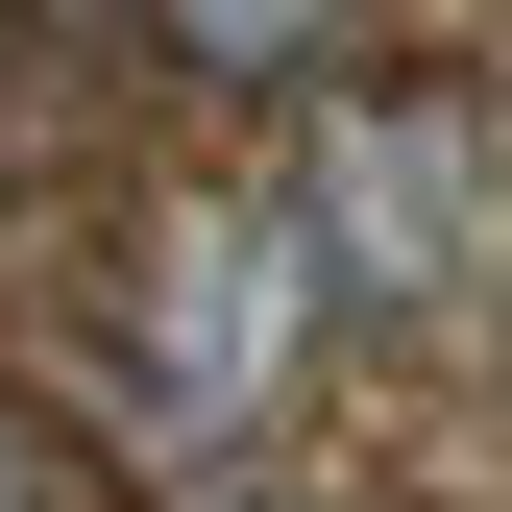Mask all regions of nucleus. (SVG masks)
<instances>
[{
  "label": "nucleus",
  "mask_w": 512,
  "mask_h": 512,
  "mask_svg": "<svg viewBox=\"0 0 512 512\" xmlns=\"http://www.w3.org/2000/svg\"><path fill=\"white\" fill-rule=\"evenodd\" d=\"M147 391H171V439H269L293 415V342H317V220H269V196H171V244H147Z\"/></svg>",
  "instance_id": "f03ea898"
},
{
  "label": "nucleus",
  "mask_w": 512,
  "mask_h": 512,
  "mask_svg": "<svg viewBox=\"0 0 512 512\" xmlns=\"http://www.w3.org/2000/svg\"><path fill=\"white\" fill-rule=\"evenodd\" d=\"M171 49H196V74H317V49H342V0H147Z\"/></svg>",
  "instance_id": "7ed1b4c3"
},
{
  "label": "nucleus",
  "mask_w": 512,
  "mask_h": 512,
  "mask_svg": "<svg viewBox=\"0 0 512 512\" xmlns=\"http://www.w3.org/2000/svg\"><path fill=\"white\" fill-rule=\"evenodd\" d=\"M0 512H98V488H74V439H49V415H0Z\"/></svg>",
  "instance_id": "20e7f679"
},
{
  "label": "nucleus",
  "mask_w": 512,
  "mask_h": 512,
  "mask_svg": "<svg viewBox=\"0 0 512 512\" xmlns=\"http://www.w3.org/2000/svg\"><path fill=\"white\" fill-rule=\"evenodd\" d=\"M293 220H317V293L342 317H439L488 269V98H342L317 171H293Z\"/></svg>",
  "instance_id": "f257e3e1"
}]
</instances>
